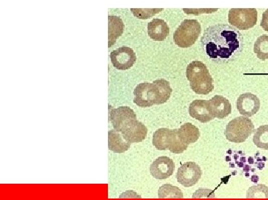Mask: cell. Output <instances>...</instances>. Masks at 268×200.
<instances>
[{
  "instance_id": "3",
  "label": "cell",
  "mask_w": 268,
  "mask_h": 200,
  "mask_svg": "<svg viewBox=\"0 0 268 200\" xmlns=\"http://www.w3.org/2000/svg\"><path fill=\"white\" fill-rule=\"evenodd\" d=\"M153 144L157 150H169L174 154L183 153L188 148L180 140L178 129H158L154 134Z\"/></svg>"
},
{
  "instance_id": "4",
  "label": "cell",
  "mask_w": 268,
  "mask_h": 200,
  "mask_svg": "<svg viewBox=\"0 0 268 200\" xmlns=\"http://www.w3.org/2000/svg\"><path fill=\"white\" fill-rule=\"evenodd\" d=\"M201 33V26L196 20H185L174 34V41L180 48L191 47L198 40Z\"/></svg>"
},
{
  "instance_id": "5",
  "label": "cell",
  "mask_w": 268,
  "mask_h": 200,
  "mask_svg": "<svg viewBox=\"0 0 268 200\" xmlns=\"http://www.w3.org/2000/svg\"><path fill=\"white\" fill-rule=\"evenodd\" d=\"M254 132V124L250 119L239 116L231 120L225 130L226 140L231 142H244Z\"/></svg>"
},
{
  "instance_id": "12",
  "label": "cell",
  "mask_w": 268,
  "mask_h": 200,
  "mask_svg": "<svg viewBox=\"0 0 268 200\" xmlns=\"http://www.w3.org/2000/svg\"><path fill=\"white\" fill-rule=\"evenodd\" d=\"M237 108L241 115L250 118L259 110L260 100L256 95L250 93L243 94L237 100Z\"/></svg>"
},
{
  "instance_id": "8",
  "label": "cell",
  "mask_w": 268,
  "mask_h": 200,
  "mask_svg": "<svg viewBox=\"0 0 268 200\" xmlns=\"http://www.w3.org/2000/svg\"><path fill=\"white\" fill-rule=\"evenodd\" d=\"M202 176L201 168L193 162L182 164L177 173V180L186 188L192 187L198 182Z\"/></svg>"
},
{
  "instance_id": "25",
  "label": "cell",
  "mask_w": 268,
  "mask_h": 200,
  "mask_svg": "<svg viewBox=\"0 0 268 200\" xmlns=\"http://www.w3.org/2000/svg\"><path fill=\"white\" fill-rule=\"evenodd\" d=\"M161 10H163V9H131V12H133L134 16L141 20L149 19V18H152L154 15L157 14Z\"/></svg>"
},
{
  "instance_id": "9",
  "label": "cell",
  "mask_w": 268,
  "mask_h": 200,
  "mask_svg": "<svg viewBox=\"0 0 268 200\" xmlns=\"http://www.w3.org/2000/svg\"><path fill=\"white\" fill-rule=\"evenodd\" d=\"M110 60L114 68L118 70H125L133 67L137 61V56L133 49L122 46L111 52Z\"/></svg>"
},
{
  "instance_id": "17",
  "label": "cell",
  "mask_w": 268,
  "mask_h": 200,
  "mask_svg": "<svg viewBox=\"0 0 268 200\" xmlns=\"http://www.w3.org/2000/svg\"><path fill=\"white\" fill-rule=\"evenodd\" d=\"M131 143L126 141L123 138L121 132L111 130L108 133V147L114 153L121 154L127 152L130 147Z\"/></svg>"
},
{
  "instance_id": "11",
  "label": "cell",
  "mask_w": 268,
  "mask_h": 200,
  "mask_svg": "<svg viewBox=\"0 0 268 200\" xmlns=\"http://www.w3.org/2000/svg\"><path fill=\"white\" fill-rule=\"evenodd\" d=\"M175 164L173 160L167 156H160L152 163L150 172L157 180H166L173 174Z\"/></svg>"
},
{
  "instance_id": "6",
  "label": "cell",
  "mask_w": 268,
  "mask_h": 200,
  "mask_svg": "<svg viewBox=\"0 0 268 200\" xmlns=\"http://www.w3.org/2000/svg\"><path fill=\"white\" fill-rule=\"evenodd\" d=\"M229 22L238 30H248L257 22L258 12L255 8H232L229 12Z\"/></svg>"
},
{
  "instance_id": "18",
  "label": "cell",
  "mask_w": 268,
  "mask_h": 200,
  "mask_svg": "<svg viewBox=\"0 0 268 200\" xmlns=\"http://www.w3.org/2000/svg\"><path fill=\"white\" fill-rule=\"evenodd\" d=\"M178 132L180 140L187 146L196 142L200 138L199 129L191 123L183 124Z\"/></svg>"
},
{
  "instance_id": "23",
  "label": "cell",
  "mask_w": 268,
  "mask_h": 200,
  "mask_svg": "<svg viewBox=\"0 0 268 200\" xmlns=\"http://www.w3.org/2000/svg\"><path fill=\"white\" fill-rule=\"evenodd\" d=\"M159 198H183L181 190L170 184H166L159 189Z\"/></svg>"
},
{
  "instance_id": "21",
  "label": "cell",
  "mask_w": 268,
  "mask_h": 200,
  "mask_svg": "<svg viewBox=\"0 0 268 200\" xmlns=\"http://www.w3.org/2000/svg\"><path fill=\"white\" fill-rule=\"evenodd\" d=\"M253 142L258 148L268 150V124L260 126L255 130Z\"/></svg>"
},
{
  "instance_id": "15",
  "label": "cell",
  "mask_w": 268,
  "mask_h": 200,
  "mask_svg": "<svg viewBox=\"0 0 268 200\" xmlns=\"http://www.w3.org/2000/svg\"><path fill=\"white\" fill-rule=\"evenodd\" d=\"M209 110L214 118L224 119L232 112V106L229 100L220 95H215L209 100Z\"/></svg>"
},
{
  "instance_id": "20",
  "label": "cell",
  "mask_w": 268,
  "mask_h": 200,
  "mask_svg": "<svg viewBox=\"0 0 268 200\" xmlns=\"http://www.w3.org/2000/svg\"><path fill=\"white\" fill-rule=\"evenodd\" d=\"M156 84L159 92V99L157 104H164L170 98L172 93V89L170 83L166 80H157L154 82Z\"/></svg>"
},
{
  "instance_id": "10",
  "label": "cell",
  "mask_w": 268,
  "mask_h": 200,
  "mask_svg": "<svg viewBox=\"0 0 268 200\" xmlns=\"http://www.w3.org/2000/svg\"><path fill=\"white\" fill-rule=\"evenodd\" d=\"M109 119L113 128L121 132L130 122L137 120V115L130 108L121 106L110 110Z\"/></svg>"
},
{
  "instance_id": "19",
  "label": "cell",
  "mask_w": 268,
  "mask_h": 200,
  "mask_svg": "<svg viewBox=\"0 0 268 200\" xmlns=\"http://www.w3.org/2000/svg\"><path fill=\"white\" fill-rule=\"evenodd\" d=\"M108 22V41L109 47L110 48L122 34L124 32V24L122 20L115 16H109Z\"/></svg>"
},
{
  "instance_id": "1",
  "label": "cell",
  "mask_w": 268,
  "mask_h": 200,
  "mask_svg": "<svg viewBox=\"0 0 268 200\" xmlns=\"http://www.w3.org/2000/svg\"><path fill=\"white\" fill-rule=\"evenodd\" d=\"M203 50L216 62H229L236 58L243 48V38L238 29L226 24L210 26L201 38Z\"/></svg>"
},
{
  "instance_id": "7",
  "label": "cell",
  "mask_w": 268,
  "mask_h": 200,
  "mask_svg": "<svg viewBox=\"0 0 268 200\" xmlns=\"http://www.w3.org/2000/svg\"><path fill=\"white\" fill-rule=\"evenodd\" d=\"M133 102L140 108L152 107L157 104L159 99V92L154 83L143 82L134 89Z\"/></svg>"
},
{
  "instance_id": "24",
  "label": "cell",
  "mask_w": 268,
  "mask_h": 200,
  "mask_svg": "<svg viewBox=\"0 0 268 200\" xmlns=\"http://www.w3.org/2000/svg\"><path fill=\"white\" fill-rule=\"evenodd\" d=\"M247 198H268V188L264 184L252 186L246 194Z\"/></svg>"
},
{
  "instance_id": "22",
  "label": "cell",
  "mask_w": 268,
  "mask_h": 200,
  "mask_svg": "<svg viewBox=\"0 0 268 200\" xmlns=\"http://www.w3.org/2000/svg\"><path fill=\"white\" fill-rule=\"evenodd\" d=\"M254 52L258 59L268 60V36L264 34L257 39L254 44Z\"/></svg>"
},
{
  "instance_id": "26",
  "label": "cell",
  "mask_w": 268,
  "mask_h": 200,
  "mask_svg": "<svg viewBox=\"0 0 268 200\" xmlns=\"http://www.w3.org/2000/svg\"><path fill=\"white\" fill-rule=\"evenodd\" d=\"M261 26L264 30L268 32V9L263 13Z\"/></svg>"
},
{
  "instance_id": "16",
  "label": "cell",
  "mask_w": 268,
  "mask_h": 200,
  "mask_svg": "<svg viewBox=\"0 0 268 200\" xmlns=\"http://www.w3.org/2000/svg\"><path fill=\"white\" fill-rule=\"evenodd\" d=\"M148 34L155 41H163L169 36V28L164 20L155 18L148 24Z\"/></svg>"
},
{
  "instance_id": "2",
  "label": "cell",
  "mask_w": 268,
  "mask_h": 200,
  "mask_svg": "<svg viewBox=\"0 0 268 200\" xmlns=\"http://www.w3.org/2000/svg\"><path fill=\"white\" fill-rule=\"evenodd\" d=\"M186 78L190 82L191 88L197 94L207 95L214 90L213 79L201 62L194 61L188 66Z\"/></svg>"
},
{
  "instance_id": "14",
  "label": "cell",
  "mask_w": 268,
  "mask_h": 200,
  "mask_svg": "<svg viewBox=\"0 0 268 200\" xmlns=\"http://www.w3.org/2000/svg\"><path fill=\"white\" fill-rule=\"evenodd\" d=\"M189 112L192 118L203 123L208 122L215 118L209 110V101L206 100H198L192 102L189 106Z\"/></svg>"
},
{
  "instance_id": "13",
  "label": "cell",
  "mask_w": 268,
  "mask_h": 200,
  "mask_svg": "<svg viewBox=\"0 0 268 200\" xmlns=\"http://www.w3.org/2000/svg\"><path fill=\"white\" fill-rule=\"evenodd\" d=\"M123 138L130 143L141 142L147 136L148 128L143 123L135 120L130 122L122 130Z\"/></svg>"
}]
</instances>
